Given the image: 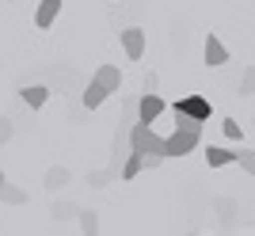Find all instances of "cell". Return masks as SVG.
Wrapping results in <instances>:
<instances>
[{
    "mask_svg": "<svg viewBox=\"0 0 255 236\" xmlns=\"http://www.w3.org/2000/svg\"><path fill=\"white\" fill-rule=\"evenodd\" d=\"M4 183H8V175H4V172H0V187H4Z\"/></svg>",
    "mask_w": 255,
    "mask_h": 236,
    "instance_id": "cell-21",
    "label": "cell"
},
{
    "mask_svg": "<svg viewBox=\"0 0 255 236\" xmlns=\"http://www.w3.org/2000/svg\"><path fill=\"white\" fill-rule=\"evenodd\" d=\"M129 152H141V156H164V137H160L152 126L145 122H133L129 126ZM168 160V156H164Z\"/></svg>",
    "mask_w": 255,
    "mask_h": 236,
    "instance_id": "cell-2",
    "label": "cell"
},
{
    "mask_svg": "<svg viewBox=\"0 0 255 236\" xmlns=\"http://www.w3.org/2000/svg\"><path fill=\"white\" fill-rule=\"evenodd\" d=\"M191 236H198V233H191Z\"/></svg>",
    "mask_w": 255,
    "mask_h": 236,
    "instance_id": "cell-22",
    "label": "cell"
},
{
    "mask_svg": "<svg viewBox=\"0 0 255 236\" xmlns=\"http://www.w3.org/2000/svg\"><path fill=\"white\" fill-rule=\"evenodd\" d=\"M8 141H11V122L0 118V145H8Z\"/></svg>",
    "mask_w": 255,
    "mask_h": 236,
    "instance_id": "cell-20",
    "label": "cell"
},
{
    "mask_svg": "<svg viewBox=\"0 0 255 236\" xmlns=\"http://www.w3.org/2000/svg\"><path fill=\"white\" fill-rule=\"evenodd\" d=\"M202 57L210 69H221L225 61H229V46L217 38V34H206V46H202Z\"/></svg>",
    "mask_w": 255,
    "mask_h": 236,
    "instance_id": "cell-6",
    "label": "cell"
},
{
    "mask_svg": "<svg viewBox=\"0 0 255 236\" xmlns=\"http://www.w3.org/2000/svg\"><path fill=\"white\" fill-rule=\"evenodd\" d=\"M92 80H96L99 88H107V92L115 96L118 88H122V69H118V65H99V69H96V76H92Z\"/></svg>",
    "mask_w": 255,
    "mask_h": 236,
    "instance_id": "cell-7",
    "label": "cell"
},
{
    "mask_svg": "<svg viewBox=\"0 0 255 236\" xmlns=\"http://www.w3.org/2000/svg\"><path fill=\"white\" fill-rule=\"evenodd\" d=\"M202 137V122H194L187 115H175V129L164 137V156H187Z\"/></svg>",
    "mask_w": 255,
    "mask_h": 236,
    "instance_id": "cell-1",
    "label": "cell"
},
{
    "mask_svg": "<svg viewBox=\"0 0 255 236\" xmlns=\"http://www.w3.org/2000/svg\"><path fill=\"white\" fill-rule=\"evenodd\" d=\"M61 15V0H42L38 8H34V27L38 31H46V27H53V19Z\"/></svg>",
    "mask_w": 255,
    "mask_h": 236,
    "instance_id": "cell-8",
    "label": "cell"
},
{
    "mask_svg": "<svg viewBox=\"0 0 255 236\" xmlns=\"http://www.w3.org/2000/svg\"><path fill=\"white\" fill-rule=\"evenodd\" d=\"M252 92H255V65H248L240 76V96H252Z\"/></svg>",
    "mask_w": 255,
    "mask_h": 236,
    "instance_id": "cell-17",
    "label": "cell"
},
{
    "mask_svg": "<svg viewBox=\"0 0 255 236\" xmlns=\"http://www.w3.org/2000/svg\"><path fill=\"white\" fill-rule=\"evenodd\" d=\"M19 99L27 103L31 111H38V107H46V99H50V88L46 84H31V88H23L19 92Z\"/></svg>",
    "mask_w": 255,
    "mask_h": 236,
    "instance_id": "cell-9",
    "label": "cell"
},
{
    "mask_svg": "<svg viewBox=\"0 0 255 236\" xmlns=\"http://www.w3.org/2000/svg\"><path fill=\"white\" fill-rule=\"evenodd\" d=\"M65 183H69V168H50L46 172V191H61Z\"/></svg>",
    "mask_w": 255,
    "mask_h": 236,
    "instance_id": "cell-15",
    "label": "cell"
},
{
    "mask_svg": "<svg viewBox=\"0 0 255 236\" xmlns=\"http://www.w3.org/2000/svg\"><path fill=\"white\" fill-rule=\"evenodd\" d=\"M107 96H111V92H107V88H99L96 80H92V84L84 88V96H80V103H84L88 111H96V107H103V103H107Z\"/></svg>",
    "mask_w": 255,
    "mask_h": 236,
    "instance_id": "cell-10",
    "label": "cell"
},
{
    "mask_svg": "<svg viewBox=\"0 0 255 236\" xmlns=\"http://www.w3.org/2000/svg\"><path fill=\"white\" fill-rule=\"evenodd\" d=\"M0 202H8V206H23V202H27V191H19V187L4 183V187H0Z\"/></svg>",
    "mask_w": 255,
    "mask_h": 236,
    "instance_id": "cell-14",
    "label": "cell"
},
{
    "mask_svg": "<svg viewBox=\"0 0 255 236\" xmlns=\"http://www.w3.org/2000/svg\"><path fill=\"white\" fill-rule=\"evenodd\" d=\"M145 172V156H141V152H129L126 156V164H122V172H118V179H137V175Z\"/></svg>",
    "mask_w": 255,
    "mask_h": 236,
    "instance_id": "cell-12",
    "label": "cell"
},
{
    "mask_svg": "<svg viewBox=\"0 0 255 236\" xmlns=\"http://www.w3.org/2000/svg\"><path fill=\"white\" fill-rule=\"evenodd\" d=\"M107 179H115V175H111V172H92V175H88L92 187H107Z\"/></svg>",
    "mask_w": 255,
    "mask_h": 236,
    "instance_id": "cell-19",
    "label": "cell"
},
{
    "mask_svg": "<svg viewBox=\"0 0 255 236\" xmlns=\"http://www.w3.org/2000/svg\"><path fill=\"white\" fill-rule=\"evenodd\" d=\"M118 38H122V50H126L129 61H141V54H145V31L141 27H122Z\"/></svg>",
    "mask_w": 255,
    "mask_h": 236,
    "instance_id": "cell-5",
    "label": "cell"
},
{
    "mask_svg": "<svg viewBox=\"0 0 255 236\" xmlns=\"http://www.w3.org/2000/svg\"><path fill=\"white\" fill-rule=\"evenodd\" d=\"M168 111V103H164V96H156V92H145V96H137V122H145V126H152L160 115Z\"/></svg>",
    "mask_w": 255,
    "mask_h": 236,
    "instance_id": "cell-4",
    "label": "cell"
},
{
    "mask_svg": "<svg viewBox=\"0 0 255 236\" xmlns=\"http://www.w3.org/2000/svg\"><path fill=\"white\" fill-rule=\"evenodd\" d=\"M80 233L84 236H99V214L96 210H80Z\"/></svg>",
    "mask_w": 255,
    "mask_h": 236,
    "instance_id": "cell-13",
    "label": "cell"
},
{
    "mask_svg": "<svg viewBox=\"0 0 255 236\" xmlns=\"http://www.w3.org/2000/svg\"><path fill=\"white\" fill-rule=\"evenodd\" d=\"M221 133H225L229 141H240V122H233V118H225V122H221Z\"/></svg>",
    "mask_w": 255,
    "mask_h": 236,
    "instance_id": "cell-18",
    "label": "cell"
},
{
    "mask_svg": "<svg viewBox=\"0 0 255 236\" xmlns=\"http://www.w3.org/2000/svg\"><path fill=\"white\" fill-rule=\"evenodd\" d=\"M236 164L255 179V149H236Z\"/></svg>",
    "mask_w": 255,
    "mask_h": 236,
    "instance_id": "cell-16",
    "label": "cell"
},
{
    "mask_svg": "<svg viewBox=\"0 0 255 236\" xmlns=\"http://www.w3.org/2000/svg\"><path fill=\"white\" fill-rule=\"evenodd\" d=\"M175 115H187V118H194V122H210L213 103L206 96H198V92H191V96H183L179 103H175Z\"/></svg>",
    "mask_w": 255,
    "mask_h": 236,
    "instance_id": "cell-3",
    "label": "cell"
},
{
    "mask_svg": "<svg viewBox=\"0 0 255 236\" xmlns=\"http://www.w3.org/2000/svg\"><path fill=\"white\" fill-rule=\"evenodd\" d=\"M206 164H210V168L236 164V152H233V149H221V145H210V149H206Z\"/></svg>",
    "mask_w": 255,
    "mask_h": 236,
    "instance_id": "cell-11",
    "label": "cell"
}]
</instances>
